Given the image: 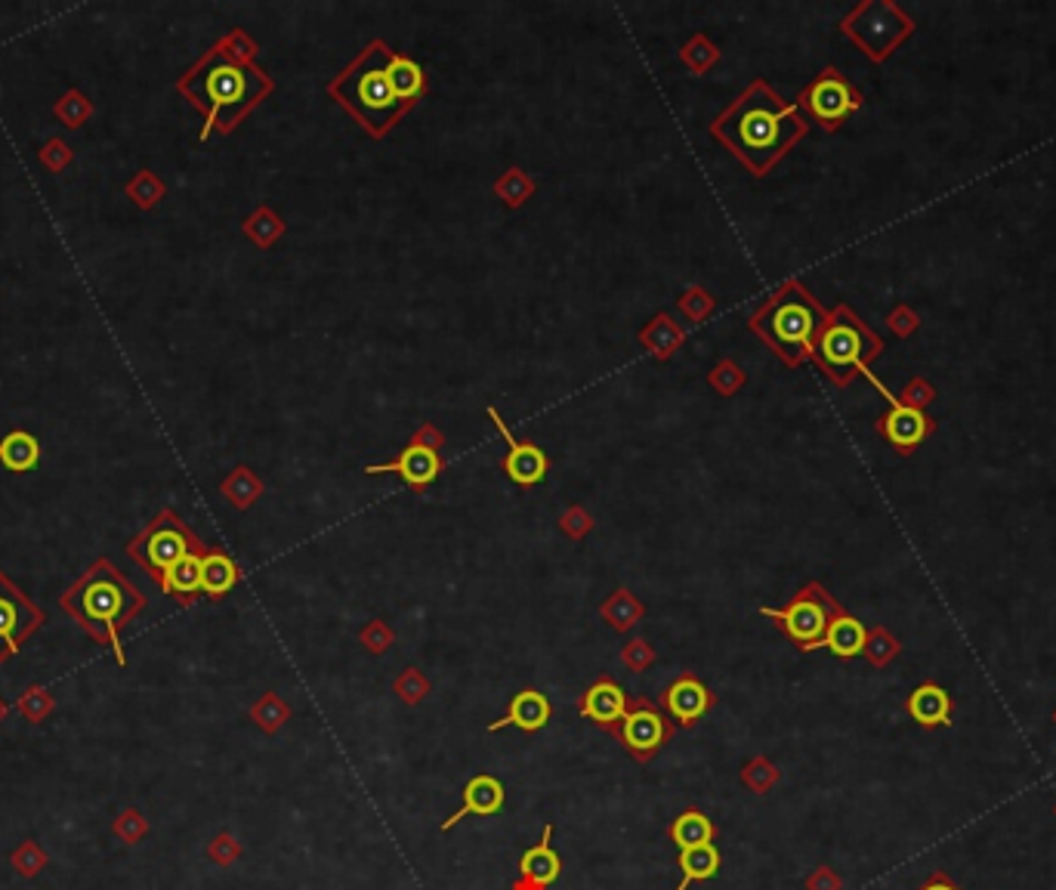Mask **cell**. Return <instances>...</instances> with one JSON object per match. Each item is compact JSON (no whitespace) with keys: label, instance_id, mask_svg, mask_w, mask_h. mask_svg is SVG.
Listing matches in <instances>:
<instances>
[{"label":"cell","instance_id":"6da1fadb","mask_svg":"<svg viewBox=\"0 0 1056 890\" xmlns=\"http://www.w3.org/2000/svg\"><path fill=\"white\" fill-rule=\"evenodd\" d=\"M810 125L803 121L800 106L785 103L763 78L741 93L729 108L714 118L711 133L758 177H766L778 161L788 155Z\"/></svg>","mask_w":1056,"mask_h":890},{"label":"cell","instance_id":"7a4b0ae2","mask_svg":"<svg viewBox=\"0 0 1056 890\" xmlns=\"http://www.w3.org/2000/svg\"><path fill=\"white\" fill-rule=\"evenodd\" d=\"M254 50L257 47L242 32H235L223 44H216L211 54L179 81V90L208 115L201 140H208L213 127L230 133L250 108L272 93V78L260 72L257 66H250Z\"/></svg>","mask_w":1056,"mask_h":890},{"label":"cell","instance_id":"3957f363","mask_svg":"<svg viewBox=\"0 0 1056 890\" xmlns=\"http://www.w3.org/2000/svg\"><path fill=\"white\" fill-rule=\"evenodd\" d=\"M59 606L87 631L93 641L108 646L121 668L127 665L121 631L145 609V597L108 560H96L84 572V578H78L62 594Z\"/></svg>","mask_w":1056,"mask_h":890},{"label":"cell","instance_id":"277c9868","mask_svg":"<svg viewBox=\"0 0 1056 890\" xmlns=\"http://www.w3.org/2000/svg\"><path fill=\"white\" fill-rule=\"evenodd\" d=\"M389 50L384 40H371L343 72L328 84L331 99L350 112L371 137H387L396 121L411 108L396 96L389 81Z\"/></svg>","mask_w":1056,"mask_h":890},{"label":"cell","instance_id":"5b68a950","mask_svg":"<svg viewBox=\"0 0 1056 890\" xmlns=\"http://www.w3.org/2000/svg\"><path fill=\"white\" fill-rule=\"evenodd\" d=\"M822 321H825L822 306L812 301L807 288L791 279L760 303L748 319V328L758 331L775 356L794 368L812 356Z\"/></svg>","mask_w":1056,"mask_h":890},{"label":"cell","instance_id":"8992f818","mask_svg":"<svg viewBox=\"0 0 1056 890\" xmlns=\"http://www.w3.org/2000/svg\"><path fill=\"white\" fill-rule=\"evenodd\" d=\"M878 353V340L865 331V325L846 306H837L831 316H825L819 338L812 347V359L819 362V368L837 380L846 384L853 374L865 365V359Z\"/></svg>","mask_w":1056,"mask_h":890},{"label":"cell","instance_id":"52a82bcc","mask_svg":"<svg viewBox=\"0 0 1056 890\" xmlns=\"http://www.w3.org/2000/svg\"><path fill=\"white\" fill-rule=\"evenodd\" d=\"M841 612H844L841 604L822 585H816V582L797 590L794 600L785 609H770V606L760 609V616L773 619L791 637L794 646L803 649V653L819 649L825 643L828 624H831L834 616H841Z\"/></svg>","mask_w":1056,"mask_h":890},{"label":"cell","instance_id":"ba28073f","mask_svg":"<svg viewBox=\"0 0 1056 890\" xmlns=\"http://www.w3.org/2000/svg\"><path fill=\"white\" fill-rule=\"evenodd\" d=\"M208 548L201 544V538L176 517L174 511H161V517L140 535L133 538L130 544V553L133 560L140 563L142 570H149V575L161 582V575L176 566L183 557H192V553H204Z\"/></svg>","mask_w":1056,"mask_h":890},{"label":"cell","instance_id":"9c48e42d","mask_svg":"<svg viewBox=\"0 0 1056 890\" xmlns=\"http://www.w3.org/2000/svg\"><path fill=\"white\" fill-rule=\"evenodd\" d=\"M673 733H677V724L658 705H652L649 699H631V709L612 736L636 764H649L652 758H658V751L673 739Z\"/></svg>","mask_w":1056,"mask_h":890},{"label":"cell","instance_id":"30bf717a","mask_svg":"<svg viewBox=\"0 0 1056 890\" xmlns=\"http://www.w3.org/2000/svg\"><path fill=\"white\" fill-rule=\"evenodd\" d=\"M40 624L44 612L0 572V661L16 656Z\"/></svg>","mask_w":1056,"mask_h":890},{"label":"cell","instance_id":"8fae6325","mask_svg":"<svg viewBox=\"0 0 1056 890\" xmlns=\"http://www.w3.org/2000/svg\"><path fill=\"white\" fill-rule=\"evenodd\" d=\"M908 22L899 16L890 3H865L853 16H846L844 32L856 44H863L875 59H883L899 37L905 35Z\"/></svg>","mask_w":1056,"mask_h":890},{"label":"cell","instance_id":"7c38bea8","mask_svg":"<svg viewBox=\"0 0 1056 890\" xmlns=\"http://www.w3.org/2000/svg\"><path fill=\"white\" fill-rule=\"evenodd\" d=\"M797 106H803L816 121H822L828 130H834V127L844 121L846 115H853L856 108L863 106V96L849 87L834 69H825V72L812 81L810 87L800 93V103Z\"/></svg>","mask_w":1056,"mask_h":890},{"label":"cell","instance_id":"4fadbf2b","mask_svg":"<svg viewBox=\"0 0 1056 890\" xmlns=\"http://www.w3.org/2000/svg\"><path fill=\"white\" fill-rule=\"evenodd\" d=\"M714 705H717V695L692 671H683L661 695V709L677 724V730H692Z\"/></svg>","mask_w":1056,"mask_h":890},{"label":"cell","instance_id":"5bb4252c","mask_svg":"<svg viewBox=\"0 0 1056 890\" xmlns=\"http://www.w3.org/2000/svg\"><path fill=\"white\" fill-rule=\"evenodd\" d=\"M442 470H445V461H442L439 452L423 448V445H414V443H408L396 461L368 464V467H365V473H368V477H384V473H396V477H402V482H406L408 489H414V492H426L433 482L439 480Z\"/></svg>","mask_w":1056,"mask_h":890},{"label":"cell","instance_id":"9a60e30c","mask_svg":"<svg viewBox=\"0 0 1056 890\" xmlns=\"http://www.w3.org/2000/svg\"><path fill=\"white\" fill-rule=\"evenodd\" d=\"M631 699H634V695L624 693L615 677L602 675L599 680H594V683L584 690L582 699H578V714L612 736V733L618 730V724L624 721L627 709H631Z\"/></svg>","mask_w":1056,"mask_h":890},{"label":"cell","instance_id":"2e32d148","mask_svg":"<svg viewBox=\"0 0 1056 890\" xmlns=\"http://www.w3.org/2000/svg\"><path fill=\"white\" fill-rule=\"evenodd\" d=\"M489 418H492L497 433H501V436H504V443H507V455H504V461H501L504 473H507L516 485H526V489L528 485L544 482L547 467H550L544 452H541L535 443H523V440H516V436H513V430L504 424L501 411L492 409V406H489Z\"/></svg>","mask_w":1056,"mask_h":890},{"label":"cell","instance_id":"e0dca14e","mask_svg":"<svg viewBox=\"0 0 1056 890\" xmlns=\"http://www.w3.org/2000/svg\"><path fill=\"white\" fill-rule=\"evenodd\" d=\"M563 875V856L553 847V825L547 822L544 835L535 847H528L519 859V875L513 878L511 890H550Z\"/></svg>","mask_w":1056,"mask_h":890},{"label":"cell","instance_id":"ac0fdd59","mask_svg":"<svg viewBox=\"0 0 1056 890\" xmlns=\"http://www.w3.org/2000/svg\"><path fill=\"white\" fill-rule=\"evenodd\" d=\"M504 801H507L504 783L489 776V773H479V776H473L470 783L464 785V804H460V810H455L451 817L442 822V832L455 829L460 819L467 817H494L497 810H504Z\"/></svg>","mask_w":1056,"mask_h":890},{"label":"cell","instance_id":"d6986e66","mask_svg":"<svg viewBox=\"0 0 1056 890\" xmlns=\"http://www.w3.org/2000/svg\"><path fill=\"white\" fill-rule=\"evenodd\" d=\"M550 717H553V705H550V699H547L541 690L526 687V690H519V693L513 695L504 717H497L489 730L497 733V730H504V727H516V730H523V733H538V730H544L547 724H550Z\"/></svg>","mask_w":1056,"mask_h":890},{"label":"cell","instance_id":"ffe728a7","mask_svg":"<svg viewBox=\"0 0 1056 890\" xmlns=\"http://www.w3.org/2000/svg\"><path fill=\"white\" fill-rule=\"evenodd\" d=\"M242 582V570L230 553L220 548H208L201 557V594L211 600H223Z\"/></svg>","mask_w":1056,"mask_h":890},{"label":"cell","instance_id":"44dd1931","mask_svg":"<svg viewBox=\"0 0 1056 890\" xmlns=\"http://www.w3.org/2000/svg\"><path fill=\"white\" fill-rule=\"evenodd\" d=\"M687 340V331L680 328V321H673V316L670 313H655L643 328H640V343L646 347V353H649L652 359H658V362H665V359H670L677 350H680V343Z\"/></svg>","mask_w":1056,"mask_h":890},{"label":"cell","instance_id":"7402d4cb","mask_svg":"<svg viewBox=\"0 0 1056 890\" xmlns=\"http://www.w3.org/2000/svg\"><path fill=\"white\" fill-rule=\"evenodd\" d=\"M908 714L920 727H949L951 724V699L942 687L924 683L908 699Z\"/></svg>","mask_w":1056,"mask_h":890},{"label":"cell","instance_id":"603a6c76","mask_svg":"<svg viewBox=\"0 0 1056 890\" xmlns=\"http://www.w3.org/2000/svg\"><path fill=\"white\" fill-rule=\"evenodd\" d=\"M201 557L204 553H192V557H183L176 566L161 575V590L167 597H176L179 604H195L201 597Z\"/></svg>","mask_w":1056,"mask_h":890},{"label":"cell","instance_id":"cb8c5ba5","mask_svg":"<svg viewBox=\"0 0 1056 890\" xmlns=\"http://www.w3.org/2000/svg\"><path fill=\"white\" fill-rule=\"evenodd\" d=\"M668 838L680 847V851H689V847H704V844H714L717 838V825L714 819L707 817L704 810L699 807H687L680 817L673 819L668 825Z\"/></svg>","mask_w":1056,"mask_h":890},{"label":"cell","instance_id":"d4e9b609","mask_svg":"<svg viewBox=\"0 0 1056 890\" xmlns=\"http://www.w3.org/2000/svg\"><path fill=\"white\" fill-rule=\"evenodd\" d=\"M599 616L609 628H615L618 634H627L646 619V606H643V600L636 597L634 590L618 588L599 604Z\"/></svg>","mask_w":1056,"mask_h":890},{"label":"cell","instance_id":"484cf974","mask_svg":"<svg viewBox=\"0 0 1056 890\" xmlns=\"http://www.w3.org/2000/svg\"><path fill=\"white\" fill-rule=\"evenodd\" d=\"M880 430L896 448H915L927 436V418L915 406H893V411L883 418Z\"/></svg>","mask_w":1056,"mask_h":890},{"label":"cell","instance_id":"4316f807","mask_svg":"<svg viewBox=\"0 0 1056 890\" xmlns=\"http://www.w3.org/2000/svg\"><path fill=\"white\" fill-rule=\"evenodd\" d=\"M865 641H868L865 624L856 616L841 612V616H834L831 624H828L825 643L822 646H828L837 659H853V656H859L865 649Z\"/></svg>","mask_w":1056,"mask_h":890},{"label":"cell","instance_id":"83f0119b","mask_svg":"<svg viewBox=\"0 0 1056 890\" xmlns=\"http://www.w3.org/2000/svg\"><path fill=\"white\" fill-rule=\"evenodd\" d=\"M389 81H392L396 96H399L408 108H414V103H418L423 93H426V78H423L421 66H418L411 56L396 54V50H392V56H389Z\"/></svg>","mask_w":1056,"mask_h":890},{"label":"cell","instance_id":"f1b7e54d","mask_svg":"<svg viewBox=\"0 0 1056 890\" xmlns=\"http://www.w3.org/2000/svg\"><path fill=\"white\" fill-rule=\"evenodd\" d=\"M723 856L717 851V844H704V847H689V851H680L677 856V866L683 873V881L677 885V890H689L695 881H711L714 875L720 873Z\"/></svg>","mask_w":1056,"mask_h":890},{"label":"cell","instance_id":"f546056e","mask_svg":"<svg viewBox=\"0 0 1056 890\" xmlns=\"http://www.w3.org/2000/svg\"><path fill=\"white\" fill-rule=\"evenodd\" d=\"M37 461H40V445H37V440L32 436V433L16 430V433H10V436L0 443V464H3L7 470H13V473H25V470L37 467Z\"/></svg>","mask_w":1056,"mask_h":890},{"label":"cell","instance_id":"4dcf8cb0","mask_svg":"<svg viewBox=\"0 0 1056 890\" xmlns=\"http://www.w3.org/2000/svg\"><path fill=\"white\" fill-rule=\"evenodd\" d=\"M535 179L528 177L526 171L523 167H507L501 177H497V183H494V196L501 198V204L504 208H523L526 204L528 198L535 196Z\"/></svg>","mask_w":1056,"mask_h":890},{"label":"cell","instance_id":"1f68e13d","mask_svg":"<svg viewBox=\"0 0 1056 890\" xmlns=\"http://www.w3.org/2000/svg\"><path fill=\"white\" fill-rule=\"evenodd\" d=\"M250 721H254L266 736H272V733H279L284 724L291 721V705H288L279 693H263L257 702H254V705H250Z\"/></svg>","mask_w":1056,"mask_h":890},{"label":"cell","instance_id":"d6a6232c","mask_svg":"<svg viewBox=\"0 0 1056 890\" xmlns=\"http://www.w3.org/2000/svg\"><path fill=\"white\" fill-rule=\"evenodd\" d=\"M739 780L748 792H754V795H770L775 785H778V780H782V770H778L766 754H758V758H751V761H744V764H741Z\"/></svg>","mask_w":1056,"mask_h":890},{"label":"cell","instance_id":"836d02e7","mask_svg":"<svg viewBox=\"0 0 1056 890\" xmlns=\"http://www.w3.org/2000/svg\"><path fill=\"white\" fill-rule=\"evenodd\" d=\"M680 62L692 74H707L720 62V50H717V44L707 35H692L683 44V50H680Z\"/></svg>","mask_w":1056,"mask_h":890},{"label":"cell","instance_id":"e575fe53","mask_svg":"<svg viewBox=\"0 0 1056 890\" xmlns=\"http://www.w3.org/2000/svg\"><path fill=\"white\" fill-rule=\"evenodd\" d=\"M223 492H226V499H230L235 507H242V511H245V507H250L254 501L260 499L263 482H260V477H254L247 467H238L230 480L223 482Z\"/></svg>","mask_w":1056,"mask_h":890},{"label":"cell","instance_id":"d590c367","mask_svg":"<svg viewBox=\"0 0 1056 890\" xmlns=\"http://www.w3.org/2000/svg\"><path fill=\"white\" fill-rule=\"evenodd\" d=\"M677 306H680V313H683L689 321L702 325V321H707L711 316H714V309H717V297H714L711 291H704L702 285H689L687 291L680 294Z\"/></svg>","mask_w":1056,"mask_h":890},{"label":"cell","instance_id":"8d00e7d4","mask_svg":"<svg viewBox=\"0 0 1056 890\" xmlns=\"http://www.w3.org/2000/svg\"><path fill=\"white\" fill-rule=\"evenodd\" d=\"M430 690H433V687H430L426 675H423L421 668H414V665L406 668L402 675L392 680V693L399 695V702H406V705H411V709H414V705H421L423 699L430 695Z\"/></svg>","mask_w":1056,"mask_h":890},{"label":"cell","instance_id":"74e56055","mask_svg":"<svg viewBox=\"0 0 1056 890\" xmlns=\"http://www.w3.org/2000/svg\"><path fill=\"white\" fill-rule=\"evenodd\" d=\"M245 232L250 242H257L260 248H269L279 235H284V223L269 208H260L257 214L247 216Z\"/></svg>","mask_w":1056,"mask_h":890},{"label":"cell","instance_id":"f35d334b","mask_svg":"<svg viewBox=\"0 0 1056 890\" xmlns=\"http://www.w3.org/2000/svg\"><path fill=\"white\" fill-rule=\"evenodd\" d=\"M10 863H13V869H16L22 878H37V875L47 869L50 856L44 854V847H40L37 841H32V838H28V841H22L16 851H13Z\"/></svg>","mask_w":1056,"mask_h":890},{"label":"cell","instance_id":"ab89813d","mask_svg":"<svg viewBox=\"0 0 1056 890\" xmlns=\"http://www.w3.org/2000/svg\"><path fill=\"white\" fill-rule=\"evenodd\" d=\"M707 384H711V390L720 393V396H736V393L744 387V372H741L739 362H732V359H720V362L707 372Z\"/></svg>","mask_w":1056,"mask_h":890},{"label":"cell","instance_id":"60d3db41","mask_svg":"<svg viewBox=\"0 0 1056 890\" xmlns=\"http://www.w3.org/2000/svg\"><path fill=\"white\" fill-rule=\"evenodd\" d=\"M112 835L133 847V844H140L142 838L149 835V819L142 817L137 807H124L121 813L115 817V822H112Z\"/></svg>","mask_w":1056,"mask_h":890},{"label":"cell","instance_id":"b9f144b4","mask_svg":"<svg viewBox=\"0 0 1056 890\" xmlns=\"http://www.w3.org/2000/svg\"><path fill=\"white\" fill-rule=\"evenodd\" d=\"M359 643L368 649L371 656H384V653H389V646L396 643V631L384 619H371V622L359 628Z\"/></svg>","mask_w":1056,"mask_h":890},{"label":"cell","instance_id":"7bdbcfd3","mask_svg":"<svg viewBox=\"0 0 1056 890\" xmlns=\"http://www.w3.org/2000/svg\"><path fill=\"white\" fill-rule=\"evenodd\" d=\"M242 841L238 838L232 835V832H220V835H213L211 838V844H208V859H211L213 866H220V869H230L232 863H238L242 859Z\"/></svg>","mask_w":1056,"mask_h":890},{"label":"cell","instance_id":"ee69618b","mask_svg":"<svg viewBox=\"0 0 1056 890\" xmlns=\"http://www.w3.org/2000/svg\"><path fill=\"white\" fill-rule=\"evenodd\" d=\"M652 661H655V649H652L649 641H643V637H631V641L621 646V665H624L627 671L643 675L646 668H652Z\"/></svg>","mask_w":1056,"mask_h":890},{"label":"cell","instance_id":"f6af8a7d","mask_svg":"<svg viewBox=\"0 0 1056 890\" xmlns=\"http://www.w3.org/2000/svg\"><path fill=\"white\" fill-rule=\"evenodd\" d=\"M865 656H868V661L871 665H878V668H883L887 661L893 659L899 653V643L883 631V628H875V631H868V641H865V649H863Z\"/></svg>","mask_w":1056,"mask_h":890},{"label":"cell","instance_id":"bcb514c9","mask_svg":"<svg viewBox=\"0 0 1056 890\" xmlns=\"http://www.w3.org/2000/svg\"><path fill=\"white\" fill-rule=\"evenodd\" d=\"M560 529H563L565 538H572V541H584V538L590 535V529H594V517H590V511H587V507L572 504V507H565L563 517H560Z\"/></svg>","mask_w":1056,"mask_h":890},{"label":"cell","instance_id":"7dc6e473","mask_svg":"<svg viewBox=\"0 0 1056 890\" xmlns=\"http://www.w3.org/2000/svg\"><path fill=\"white\" fill-rule=\"evenodd\" d=\"M19 712H22V717H28L32 724H40L47 714L54 712V695L47 693L44 687H32L28 693L19 699Z\"/></svg>","mask_w":1056,"mask_h":890},{"label":"cell","instance_id":"c3c4849f","mask_svg":"<svg viewBox=\"0 0 1056 890\" xmlns=\"http://www.w3.org/2000/svg\"><path fill=\"white\" fill-rule=\"evenodd\" d=\"M803 888H807V890H844V881H841V875L834 873L831 866H816V869L807 875Z\"/></svg>","mask_w":1056,"mask_h":890},{"label":"cell","instance_id":"681fc988","mask_svg":"<svg viewBox=\"0 0 1056 890\" xmlns=\"http://www.w3.org/2000/svg\"><path fill=\"white\" fill-rule=\"evenodd\" d=\"M408 443L423 445V448H433V452H439L442 445H445V433H442L436 424L423 421V424H418V430L411 433V440H408Z\"/></svg>","mask_w":1056,"mask_h":890},{"label":"cell","instance_id":"f907efd6","mask_svg":"<svg viewBox=\"0 0 1056 890\" xmlns=\"http://www.w3.org/2000/svg\"><path fill=\"white\" fill-rule=\"evenodd\" d=\"M917 890H961V888H958V885H951L949 875L946 873H936L930 881H924Z\"/></svg>","mask_w":1056,"mask_h":890},{"label":"cell","instance_id":"816d5d0a","mask_svg":"<svg viewBox=\"0 0 1056 890\" xmlns=\"http://www.w3.org/2000/svg\"><path fill=\"white\" fill-rule=\"evenodd\" d=\"M3 717H7V702L0 699V721H3Z\"/></svg>","mask_w":1056,"mask_h":890},{"label":"cell","instance_id":"f5cc1de1","mask_svg":"<svg viewBox=\"0 0 1056 890\" xmlns=\"http://www.w3.org/2000/svg\"><path fill=\"white\" fill-rule=\"evenodd\" d=\"M1054 721H1056V712H1054Z\"/></svg>","mask_w":1056,"mask_h":890},{"label":"cell","instance_id":"db71d44e","mask_svg":"<svg viewBox=\"0 0 1056 890\" xmlns=\"http://www.w3.org/2000/svg\"><path fill=\"white\" fill-rule=\"evenodd\" d=\"M1054 813H1056V807H1054Z\"/></svg>","mask_w":1056,"mask_h":890}]
</instances>
